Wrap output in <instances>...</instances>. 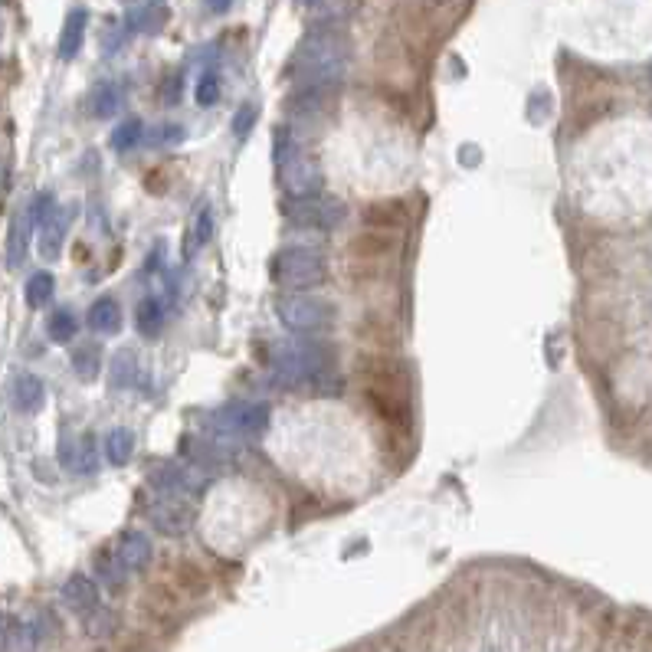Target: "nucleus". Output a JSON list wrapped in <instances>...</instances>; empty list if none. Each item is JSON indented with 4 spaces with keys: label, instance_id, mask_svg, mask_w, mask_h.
<instances>
[{
    "label": "nucleus",
    "instance_id": "f257e3e1",
    "mask_svg": "<svg viewBox=\"0 0 652 652\" xmlns=\"http://www.w3.org/2000/svg\"><path fill=\"white\" fill-rule=\"evenodd\" d=\"M292 66L299 73L302 86H338L341 73L348 66V43L338 33L318 30L302 40Z\"/></svg>",
    "mask_w": 652,
    "mask_h": 652
},
{
    "label": "nucleus",
    "instance_id": "f03ea898",
    "mask_svg": "<svg viewBox=\"0 0 652 652\" xmlns=\"http://www.w3.org/2000/svg\"><path fill=\"white\" fill-rule=\"evenodd\" d=\"M272 364H276L279 381L308 384L331 371L335 354H331V348L322 345V341H282V345L272 351Z\"/></svg>",
    "mask_w": 652,
    "mask_h": 652
},
{
    "label": "nucleus",
    "instance_id": "7ed1b4c3",
    "mask_svg": "<svg viewBox=\"0 0 652 652\" xmlns=\"http://www.w3.org/2000/svg\"><path fill=\"white\" fill-rule=\"evenodd\" d=\"M276 171H279L282 187H286L292 197L318 194V187H322V168H318L312 154H308L286 128L276 132Z\"/></svg>",
    "mask_w": 652,
    "mask_h": 652
},
{
    "label": "nucleus",
    "instance_id": "20e7f679",
    "mask_svg": "<svg viewBox=\"0 0 652 652\" xmlns=\"http://www.w3.org/2000/svg\"><path fill=\"white\" fill-rule=\"evenodd\" d=\"M325 276H328L325 256L315 250H305V246H292V250H282L272 259V279L286 292L318 286Z\"/></svg>",
    "mask_w": 652,
    "mask_h": 652
},
{
    "label": "nucleus",
    "instance_id": "39448f33",
    "mask_svg": "<svg viewBox=\"0 0 652 652\" xmlns=\"http://www.w3.org/2000/svg\"><path fill=\"white\" fill-rule=\"evenodd\" d=\"M276 315L289 331H302V335H308V331H325L335 325V305L328 299H315V295H302L299 289L279 295Z\"/></svg>",
    "mask_w": 652,
    "mask_h": 652
},
{
    "label": "nucleus",
    "instance_id": "423d86ee",
    "mask_svg": "<svg viewBox=\"0 0 652 652\" xmlns=\"http://www.w3.org/2000/svg\"><path fill=\"white\" fill-rule=\"evenodd\" d=\"M289 217L312 230H331L345 220V204H338V200H331V197H318V194L295 197V204L289 207Z\"/></svg>",
    "mask_w": 652,
    "mask_h": 652
},
{
    "label": "nucleus",
    "instance_id": "0eeeda50",
    "mask_svg": "<svg viewBox=\"0 0 652 652\" xmlns=\"http://www.w3.org/2000/svg\"><path fill=\"white\" fill-rule=\"evenodd\" d=\"M269 403H233L220 413V433H233V436H259L269 426Z\"/></svg>",
    "mask_w": 652,
    "mask_h": 652
},
{
    "label": "nucleus",
    "instance_id": "6e6552de",
    "mask_svg": "<svg viewBox=\"0 0 652 652\" xmlns=\"http://www.w3.org/2000/svg\"><path fill=\"white\" fill-rule=\"evenodd\" d=\"M63 600H66V607L79 613L82 620H89V616H96L102 610V600H99V587H96V580L92 577H69L66 584H63Z\"/></svg>",
    "mask_w": 652,
    "mask_h": 652
},
{
    "label": "nucleus",
    "instance_id": "1a4fd4ad",
    "mask_svg": "<svg viewBox=\"0 0 652 652\" xmlns=\"http://www.w3.org/2000/svg\"><path fill=\"white\" fill-rule=\"evenodd\" d=\"M33 217H30V207H20L10 220V230H7V266L10 269H20L27 263V250H30V236H33Z\"/></svg>",
    "mask_w": 652,
    "mask_h": 652
},
{
    "label": "nucleus",
    "instance_id": "9d476101",
    "mask_svg": "<svg viewBox=\"0 0 652 652\" xmlns=\"http://www.w3.org/2000/svg\"><path fill=\"white\" fill-rule=\"evenodd\" d=\"M69 223H73V210H69V207H56L50 213V220L40 227V256L43 259H56L59 256V250H63V243H66Z\"/></svg>",
    "mask_w": 652,
    "mask_h": 652
},
{
    "label": "nucleus",
    "instance_id": "9b49d317",
    "mask_svg": "<svg viewBox=\"0 0 652 652\" xmlns=\"http://www.w3.org/2000/svg\"><path fill=\"white\" fill-rule=\"evenodd\" d=\"M151 554H154L151 538L145 535V531H138V528L125 531L122 541H118V557H122V561L132 567V571H145V567L151 564Z\"/></svg>",
    "mask_w": 652,
    "mask_h": 652
},
{
    "label": "nucleus",
    "instance_id": "f8f14e48",
    "mask_svg": "<svg viewBox=\"0 0 652 652\" xmlns=\"http://www.w3.org/2000/svg\"><path fill=\"white\" fill-rule=\"evenodd\" d=\"M148 518L161 531H168V535H181V531L187 528V515H184V508L177 505L174 495H161L158 502H151L148 505Z\"/></svg>",
    "mask_w": 652,
    "mask_h": 652
},
{
    "label": "nucleus",
    "instance_id": "ddd939ff",
    "mask_svg": "<svg viewBox=\"0 0 652 652\" xmlns=\"http://www.w3.org/2000/svg\"><path fill=\"white\" fill-rule=\"evenodd\" d=\"M10 397H14V407L20 413H37L46 400V387L37 374H20L14 381V390H10Z\"/></svg>",
    "mask_w": 652,
    "mask_h": 652
},
{
    "label": "nucleus",
    "instance_id": "4468645a",
    "mask_svg": "<svg viewBox=\"0 0 652 652\" xmlns=\"http://www.w3.org/2000/svg\"><path fill=\"white\" fill-rule=\"evenodd\" d=\"M86 23H89L86 10H82V7L69 10V17L63 23V33H59V56H63V59H73L82 50V40H86Z\"/></svg>",
    "mask_w": 652,
    "mask_h": 652
},
{
    "label": "nucleus",
    "instance_id": "2eb2a0df",
    "mask_svg": "<svg viewBox=\"0 0 652 652\" xmlns=\"http://www.w3.org/2000/svg\"><path fill=\"white\" fill-rule=\"evenodd\" d=\"M168 23V4L164 0H145L128 14V27L138 33H158Z\"/></svg>",
    "mask_w": 652,
    "mask_h": 652
},
{
    "label": "nucleus",
    "instance_id": "dca6fc26",
    "mask_svg": "<svg viewBox=\"0 0 652 652\" xmlns=\"http://www.w3.org/2000/svg\"><path fill=\"white\" fill-rule=\"evenodd\" d=\"M86 322L92 331H102V335H115L118 328H122V308H118L115 299H96L89 308V315H86Z\"/></svg>",
    "mask_w": 652,
    "mask_h": 652
},
{
    "label": "nucleus",
    "instance_id": "f3484780",
    "mask_svg": "<svg viewBox=\"0 0 652 652\" xmlns=\"http://www.w3.org/2000/svg\"><path fill=\"white\" fill-rule=\"evenodd\" d=\"M138 374H141V364H138V354L135 351H118L112 358V374L109 381L115 390H132L138 387Z\"/></svg>",
    "mask_w": 652,
    "mask_h": 652
},
{
    "label": "nucleus",
    "instance_id": "a211bd4d",
    "mask_svg": "<svg viewBox=\"0 0 652 652\" xmlns=\"http://www.w3.org/2000/svg\"><path fill=\"white\" fill-rule=\"evenodd\" d=\"M132 453H135V433L125 430V426L109 430V436H105V459H109L112 466H128Z\"/></svg>",
    "mask_w": 652,
    "mask_h": 652
},
{
    "label": "nucleus",
    "instance_id": "6ab92c4d",
    "mask_svg": "<svg viewBox=\"0 0 652 652\" xmlns=\"http://www.w3.org/2000/svg\"><path fill=\"white\" fill-rule=\"evenodd\" d=\"M135 328L141 331L145 338H158L161 328H164V308L161 302L148 295V299H141L138 308H135Z\"/></svg>",
    "mask_w": 652,
    "mask_h": 652
},
{
    "label": "nucleus",
    "instance_id": "aec40b11",
    "mask_svg": "<svg viewBox=\"0 0 652 652\" xmlns=\"http://www.w3.org/2000/svg\"><path fill=\"white\" fill-rule=\"evenodd\" d=\"M128 567L122 557H118V551L115 554H99L96 557V574H99V580L105 587H112V590H118V587H125V580H128Z\"/></svg>",
    "mask_w": 652,
    "mask_h": 652
},
{
    "label": "nucleus",
    "instance_id": "412c9836",
    "mask_svg": "<svg viewBox=\"0 0 652 652\" xmlns=\"http://www.w3.org/2000/svg\"><path fill=\"white\" fill-rule=\"evenodd\" d=\"M63 462L69 469H76V472H96V443H92V436H82V440L73 446V449H63Z\"/></svg>",
    "mask_w": 652,
    "mask_h": 652
},
{
    "label": "nucleus",
    "instance_id": "4be33fe9",
    "mask_svg": "<svg viewBox=\"0 0 652 652\" xmlns=\"http://www.w3.org/2000/svg\"><path fill=\"white\" fill-rule=\"evenodd\" d=\"M92 115L96 118H112L118 109H122V89L115 86V82H102V86H96V92H92Z\"/></svg>",
    "mask_w": 652,
    "mask_h": 652
},
{
    "label": "nucleus",
    "instance_id": "5701e85b",
    "mask_svg": "<svg viewBox=\"0 0 652 652\" xmlns=\"http://www.w3.org/2000/svg\"><path fill=\"white\" fill-rule=\"evenodd\" d=\"M53 289H56V279L50 272H33L27 279V289H23V299H27L30 308H43L53 299Z\"/></svg>",
    "mask_w": 652,
    "mask_h": 652
},
{
    "label": "nucleus",
    "instance_id": "b1692460",
    "mask_svg": "<svg viewBox=\"0 0 652 652\" xmlns=\"http://www.w3.org/2000/svg\"><path fill=\"white\" fill-rule=\"evenodd\" d=\"M73 367H76V374L82 377V381H92L99 371H102V351H99V345H79L76 351H73Z\"/></svg>",
    "mask_w": 652,
    "mask_h": 652
},
{
    "label": "nucleus",
    "instance_id": "393cba45",
    "mask_svg": "<svg viewBox=\"0 0 652 652\" xmlns=\"http://www.w3.org/2000/svg\"><path fill=\"white\" fill-rule=\"evenodd\" d=\"M210 236H213V210L204 207L197 213V223H194V230L187 233V256L197 253V250H204V246L210 243Z\"/></svg>",
    "mask_w": 652,
    "mask_h": 652
},
{
    "label": "nucleus",
    "instance_id": "a878e982",
    "mask_svg": "<svg viewBox=\"0 0 652 652\" xmlns=\"http://www.w3.org/2000/svg\"><path fill=\"white\" fill-rule=\"evenodd\" d=\"M76 328L79 322L73 318V312H66V308H59V312L50 315V322H46V331H50V338L59 341V345H66V341L76 338Z\"/></svg>",
    "mask_w": 652,
    "mask_h": 652
},
{
    "label": "nucleus",
    "instance_id": "bb28decb",
    "mask_svg": "<svg viewBox=\"0 0 652 652\" xmlns=\"http://www.w3.org/2000/svg\"><path fill=\"white\" fill-rule=\"evenodd\" d=\"M220 76L213 73V69H207L204 76L197 79V86H194V99H197V105L200 109H210V105H217L220 102Z\"/></svg>",
    "mask_w": 652,
    "mask_h": 652
},
{
    "label": "nucleus",
    "instance_id": "cd10ccee",
    "mask_svg": "<svg viewBox=\"0 0 652 652\" xmlns=\"http://www.w3.org/2000/svg\"><path fill=\"white\" fill-rule=\"evenodd\" d=\"M138 138H141V122H138V118H128V122H122L112 132V148L115 151H128V148L138 145Z\"/></svg>",
    "mask_w": 652,
    "mask_h": 652
},
{
    "label": "nucleus",
    "instance_id": "c85d7f7f",
    "mask_svg": "<svg viewBox=\"0 0 652 652\" xmlns=\"http://www.w3.org/2000/svg\"><path fill=\"white\" fill-rule=\"evenodd\" d=\"M27 207H30V217H33V227H43V223L50 220V213L56 210V200H53V194L43 191V194L33 197Z\"/></svg>",
    "mask_w": 652,
    "mask_h": 652
},
{
    "label": "nucleus",
    "instance_id": "c756f323",
    "mask_svg": "<svg viewBox=\"0 0 652 652\" xmlns=\"http://www.w3.org/2000/svg\"><path fill=\"white\" fill-rule=\"evenodd\" d=\"M256 118H259V109L256 105H243L240 112L233 115V135L236 138H250V132H253V125H256Z\"/></svg>",
    "mask_w": 652,
    "mask_h": 652
},
{
    "label": "nucleus",
    "instance_id": "7c9ffc66",
    "mask_svg": "<svg viewBox=\"0 0 652 652\" xmlns=\"http://www.w3.org/2000/svg\"><path fill=\"white\" fill-rule=\"evenodd\" d=\"M154 135H158V138H151L154 145H177V141L184 138V128H181V125H164V128H158Z\"/></svg>",
    "mask_w": 652,
    "mask_h": 652
},
{
    "label": "nucleus",
    "instance_id": "2f4dec72",
    "mask_svg": "<svg viewBox=\"0 0 652 652\" xmlns=\"http://www.w3.org/2000/svg\"><path fill=\"white\" fill-rule=\"evenodd\" d=\"M204 4L213 10V14H227V10L233 7V0H204Z\"/></svg>",
    "mask_w": 652,
    "mask_h": 652
},
{
    "label": "nucleus",
    "instance_id": "473e14b6",
    "mask_svg": "<svg viewBox=\"0 0 652 652\" xmlns=\"http://www.w3.org/2000/svg\"><path fill=\"white\" fill-rule=\"evenodd\" d=\"M0 646H7V623L0 620Z\"/></svg>",
    "mask_w": 652,
    "mask_h": 652
},
{
    "label": "nucleus",
    "instance_id": "72a5a7b5",
    "mask_svg": "<svg viewBox=\"0 0 652 652\" xmlns=\"http://www.w3.org/2000/svg\"><path fill=\"white\" fill-rule=\"evenodd\" d=\"M299 4H315V0H299Z\"/></svg>",
    "mask_w": 652,
    "mask_h": 652
},
{
    "label": "nucleus",
    "instance_id": "f704fd0d",
    "mask_svg": "<svg viewBox=\"0 0 652 652\" xmlns=\"http://www.w3.org/2000/svg\"><path fill=\"white\" fill-rule=\"evenodd\" d=\"M0 33H4V23H0Z\"/></svg>",
    "mask_w": 652,
    "mask_h": 652
}]
</instances>
